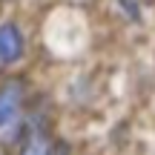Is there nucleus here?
Segmentation results:
<instances>
[{"label": "nucleus", "mask_w": 155, "mask_h": 155, "mask_svg": "<svg viewBox=\"0 0 155 155\" xmlns=\"http://www.w3.org/2000/svg\"><path fill=\"white\" fill-rule=\"evenodd\" d=\"M52 152V141L43 132H32L29 141L20 147V155H49Z\"/></svg>", "instance_id": "obj_3"}, {"label": "nucleus", "mask_w": 155, "mask_h": 155, "mask_svg": "<svg viewBox=\"0 0 155 155\" xmlns=\"http://www.w3.org/2000/svg\"><path fill=\"white\" fill-rule=\"evenodd\" d=\"M26 40H23L20 26L15 23H0V63H15L23 58Z\"/></svg>", "instance_id": "obj_1"}, {"label": "nucleus", "mask_w": 155, "mask_h": 155, "mask_svg": "<svg viewBox=\"0 0 155 155\" xmlns=\"http://www.w3.org/2000/svg\"><path fill=\"white\" fill-rule=\"evenodd\" d=\"M20 101H23V83L20 81H9L0 86V129L9 127L17 118Z\"/></svg>", "instance_id": "obj_2"}, {"label": "nucleus", "mask_w": 155, "mask_h": 155, "mask_svg": "<svg viewBox=\"0 0 155 155\" xmlns=\"http://www.w3.org/2000/svg\"><path fill=\"white\" fill-rule=\"evenodd\" d=\"M49 155H72V152H69L66 144H52V152Z\"/></svg>", "instance_id": "obj_5"}, {"label": "nucleus", "mask_w": 155, "mask_h": 155, "mask_svg": "<svg viewBox=\"0 0 155 155\" xmlns=\"http://www.w3.org/2000/svg\"><path fill=\"white\" fill-rule=\"evenodd\" d=\"M124 6H127V15L132 17V20H138V6H135V0H124Z\"/></svg>", "instance_id": "obj_4"}]
</instances>
